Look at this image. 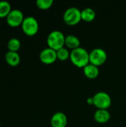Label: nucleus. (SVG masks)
<instances>
[{
  "mask_svg": "<svg viewBox=\"0 0 126 127\" xmlns=\"http://www.w3.org/2000/svg\"><path fill=\"white\" fill-rule=\"evenodd\" d=\"M70 60L77 68H84L90 63L89 52L84 48H78L71 51Z\"/></svg>",
  "mask_w": 126,
  "mask_h": 127,
  "instance_id": "1",
  "label": "nucleus"
},
{
  "mask_svg": "<svg viewBox=\"0 0 126 127\" xmlns=\"http://www.w3.org/2000/svg\"><path fill=\"white\" fill-rule=\"evenodd\" d=\"M65 36L62 32L55 30L51 31L47 37V44L48 48L58 51L60 48L65 47Z\"/></svg>",
  "mask_w": 126,
  "mask_h": 127,
  "instance_id": "2",
  "label": "nucleus"
},
{
  "mask_svg": "<svg viewBox=\"0 0 126 127\" xmlns=\"http://www.w3.org/2000/svg\"><path fill=\"white\" fill-rule=\"evenodd\" d=\"M82 20L81 10L77 7H69L68 8L63 14L64 22L70 26L76 25Z\"/></svg>",
  "mask_w": 126,
  "mask_h": 127,
  "instance_id": "3",
  "label": "nucleus"
},
{
  "mask_svg": "<svg viewBox=\"0 0 126 127\" xmlns=\"http://www.w3.org/2000/svg\"><path fill=\"white\" fill-rule=\"evenodd\" d=\"M39 22L33 16H27L22 24V30L27 36H33L39 31Z\"/></svg>",
  "mask_w": 126,
  "mask_h": 127,
  "instance_id": "4",
  "label": "nucleus"
},
{
  "mask_svg": "<svg viewBox=\"0 0 126 127\" xmlns=\"http://www.w3.org/2000/svg\"><path fill=\"white\" fill-rule=\"evenodd\" d=\"M94 106L97 109H108L111 105V98L110 95L105 92H99L93 97Z\"/></svg>",
  "mask_w": 126,
  "mask_h": 127,
  "instance_id": "5",
  "label": "nucleus"
},
{
  "mask_svg": "<svg viewBox=\"0 0 126 127\" xmlns=\"http://www.w3.org/2000/svg\"><path fill=\"white\" fill-rule=\"evenodd\" d=\"M107 58L108 55L105 51L100 48H94L89 53L90 63L97 67L102 65L106 62Z\"/></svg>",
  "mask_w": 126,
  "mask_h": 127,
  "instance_id": "6",
  "label": "nucleus"
},
{
  "mask_svg": "<svg viewBox=\"0 0 126 127\" xmlns=\"http://www.w3.org/2000/svg\"><path fill=\"white\" fill-rule=\"evenodd\" d=\"M25 18L23 13L20 10L13 9L7 16L6 22L7 25L11 28H17L19 26H22Z\"/></svg>",
  "mask_w": 126,
  "mask_h": 127,
  "instance_id": "7",
  "label": "nucleus"
},
{
  "mask_svg": "<svg viewBox=\"0 0 126 127\" xmlns=\"http://www.w3.org/2000/svg\"><path fill=\"white\" fill-rule=\"evenodd\" d=\"M39 60L44 64L46 65L52 64L55 63L56 60H57L56 51L50 48H46L40 52Z\"/></svg>",
  "mask_w": 126,
  "mask_h": 127,
  "instance_id": "8",
  "label": "nucleus"
},
{
  "mask_svg": "<svg viewBox=\"0 0 126 127\" xmlns=\"http://www.w3.org/2000/svg\"><path fill=\"white\" fill-rule=\"evenodd\" d=\"M67 124V116L65 113L61 112H56L50 120V125L52 127H66Z\"/></svg>",
  "mask_w": 126,
  "mask_h": 127,
  "instance_id": "9",
  "label": "nucleus"
},
{
  "mask_svg": "<svg viewBox=\"0 0 126 127\" xmlns=\"http://www.w3.org/2000/svg\"><path fill=\"white\" fill-rule=\"evenodd\" d=\"M94 118L99 124H105L111 119V114L108 109H97L94 112Z\"/></svg>",
  "mask_w": 126,
  "mask_h": 127,
  "instance_id": "10",
  "label": "nucleus"
},
{
  "mask_svg": "<svg viewBox=\"0 0 126 127\" xmlns=\"http://www.w3.org/2000/svg\"><path fill=\"white\" fill-rule=\"evenodd\" d=\"M5 61L8 65L11 67H16L19 65L21 61V58L18 52H13V51H7L5 54Z\"/></svg>",
  "mask_w": 126,
  "mask_h": 127,
  "instance_id": "11",
  "label": "nucleus"
},
{
  "mask_svg": "<svg viewBox=\"0 0 126 127\" xmlns=\"http://www.w3.org/2000/svg\"><path fill=\"white\" fill-rule=\"evenodd\" d=\"M65 47L71 49L72 51L80 47V40L75 35H68L67 36H65Z\"/></svg>",
  "mask_w": 126,
  "mask_h": 127,
  "instance_id": "12",
  "label": "nucleus"
},
{
  "mask_svg": "<svg viewBox=\"0 0 126 127\" xmlns=\"http://www.w3.org/2000/svg\"><path fill=\"white\" fill-rule=\"evenodd\" d=\"M83 72H84L85 76L90 80L96 79L99 76V74H100L99 68L91 63H89L88 65H86L83 68Z\"/></svg>",
  "mask_w": 126,
  "mask_h": 127,
  "instance_id": "13",
  "label": "nucleus"
},
{
  "mask_svg": "<svg viewBox=\"0 0 126 127\" xmlns=\"http://www.w3.org/2000/svg\"><path fill=\"white\" fill-rule=\"evenodd\" d=\"M81 16H82V20L86 22H90L94 21V19L96 18V12L94 11V9L87 7L81 11Z\"/></svg>",
  "mask_w": 126,
  "mask_h": 127,
  "instance_id": "14",
  "label": "nucleus"
},
{
  "mask_svg": "<svg viewBox=\"0 0 126 127\" xmlns=\"http://www.w3.org/2000/svg\"><path fill=\"white\" fill-rule=\"evenodd\" d=\"M12 10L11 4L6 1H0V19L7 18L8 14Z\"/></svg>",
  "mask_w": 126,
  "mask_h": 127,
  "instance_id": "15",
  "label": "nucleus"
},
{
  "mask_svg": "<svg viewBox=\"0 0 126 127\" xmlns=\"http://www.w3.org/2000/svg\"><path fill=\"white\" fill-rule=\"evenodd\" d=\"M7 47L9 51L18 52L21 48V42L17 38H11L8 40Z\"/></svg>",
  "mask_w": 126,
  "mask_h": 127,
  "instance_id": "16",
  "label": "nucleus"
},
{
  "mask_svg": "<svg viewBox=\"0 0 126 127\" xmlns=\"http://www.w3.org/2000/svg\"><path fill=\"white\" fill-rule=\"evenodd\" d=\"M56 54H57V60L60 61H65L68 59H70L71 52H69L67 48L63 47L59 50L56 51Z\"/></svg>",
  "mask_w": 126,
  "mask_h": 127,
  "instance_id": "17",
  "label": "nucleus"
},
{
  "mask_svg": "<svg viewBox=\"0 0 126 127\" xmlns=\"http://www.w3.org/2000/svg\"><path fill=\"white\" fill-rule=\"evenodd\" d=\"M36 6L40 10H48L51 7L53 4V0H37Z\"/></svg>",
  "mask_w": 126,
  "mask_h": 127,
  "instance_id": "18",
  "label": "nucleus"
},
{
  "mask_svg": "<svg viewBox=\"0 0 126 127\" xmlns=\"http://www.w3.org/2000/svg\"><path fill=\"white\" fill-rule=\"evenodd\" d=\"M87 102H88V104H90V105H94L93 97H90V98H88V100H87Z\"/></svg>",
  "mask_w": 126,
  "mask_h": 127,
  "instance_id": "19",
  "label": "nucleus"
},
{
  "mask_svg": "<svg viewBox=\"0 0 126 127\" xmlns=\"http://www.w3.org/2000/svg\"><path fill=\"white\" fill-rule=\"evenodd\" d=\"M0 26H1V21H0Z\"/></svg>",
  "mask_w": 126,
  "mask_h": 127,
  "instance_id": "20",
  "label": "nucleus"
},
{
  "mask_svg": "<svg viewBox=\"0 0 126 127\" xmlns=\"http://www.w3.org/2000/svg\"><path fill=\"white\" fill-rule=\"evenodd\" d=\"M0 44H1V42H0Z\"/></svg>",
  "mask_w": 126,
  "mask_h": 127,
  "instance_id": "21",
  "label": "nucleus"
}]
</instances>
